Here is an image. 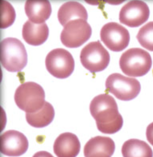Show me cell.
I'll use <instances>...</instances> for the list:
<instances>
[{"label": "cell", "mask_w": 153, "mask_h": 157, "mask_svg": "<svg viewBox=\"0 0 153 157\" xmlns=\"http://www.w3.org/2000/svg\"><path fill=\"white\" fill-rule=\"evenodd\" d=\"M146 135L147 141L153 146V122L147 126Z\"/></svg>", "instance_id": "cell-21"}, {"label": "cell", "mask_w": 153, "mask_h": 157, "mask_svg": "<svg viewBox=\"0 0 153 157\" xmlns=\"http://www.w3.org/2000/svg\"><path fill=\"white\" fill-rule=\"evenodd\" d=\"M2 65L11 72L21 71L27 65V54L22 42L14 37L3 39L0 44Z\"/></svg>", "instance_id": "cell-2"}, {"label": "cell", "mask_w": 153, "mask_h": 157, "mask_svg": "<svg viewBox=\"0 0 153 157\" xmlns=\"http://www.w3.org/2000/svg\"><path fill=\"white\" fill-rule=\"evenodd\" d=\"M101 41L109 49L121 52L128 46L130 34L128 30L119 24L109 22L104 25L100 31Z\"/></svg>", "instance_id": "cell-9"}, {"label": "cell", "mask_w": 153, "mask_h": 157, "mask_svg": "<svg viewBox=\"0 0 153 157\" xmlns=\"http://www.w3.org/2000/svg\"><path fill=\"white\" fill-rule=\"evenodd\" d=\"M54 116V110L53 105L48 102L45 101L43 107L37 112L26 113V119L32 126L41 128L51 124Z\"/></svg>", "instance_id": "cell-17"}, {"label": "cell", "mask_w": 153, "mask_h": 157, "mask_svg": "<svg viewBox=\"0 0 153 157\" xmlns=\"http://www.w3.org/2000/svg\"><path fill=\"white\" fill-rule=\"evenodd\" d=\"M80 60L84 67L91 73L104 70L109 65L110 55L99 40L90 42L81 50Z\"/></svg>", "instance_id": "cell-6"}, {"label": "cell", "mask_w": 153, "mask_h": 157, "mask_svg": "<svg viewBox=\"0 0 153 157\" xmlns=\"http://www.w3.org/2000/svg\"><path fill=\"white\" fill-rule=\"evenodd\" d=\"M80 149V142L77 137L69 132L59 135L54 145V152L58 157H76Z\"/></svg>", "instance_id": "cell-13"}, {"label": "cell", "mask_w": 153, "mask_h": 157, "mask_svg": "<svg viewBox=\"0 0 153 157\" xmlns=\"http://www.w3.org/2000/svg\"><path fill=\"white\" fill-rule=\"evenodd\" d=\"M48 35L49 28L46 23L36 24L28 20L23 26V37L29 44L34 46L42 44L46 41Z\"/></svg>", "instance_id": "cell-14"}, {"label": "cell", "mask_w": 153, "mask_h": 157, "mask_svg": "<svg viewBox=\"0 0 153 157\" xmlns=\"http://www.w3.org/2000/svg\"><path fill=\"white\" fill-rule=\"evenodd\" d=\"M25 13L31 21L43 23L50 17L52 7L50 2L45 1H26L24 5Z\"/></svg>", "instance_id": "cell-15"}, {"label": "cell", "mask_w": 153, "mask_h": 157, "mask_svg": "<svg viewBox=\"0 0 153 157\" xmlns=\"http://www.w3.org/2000/svg\"><path fill=\"white\" fill-rule=\"evenodd\" d=\"M152 65L150 54L142 48H130L122 54L120 59V68L130 77H140L146 75Z\"/></svg>", "instance_id": "cell-4"}, {"label": "cell", "mask_w": 153, "mask_h": 157, "mask_svg": "<svg viewBox=\"0 0 153 157\" xmlns=\"http://www.w3.org/2000/svg\"><path fill=\"white\" fill-rule=\"evenodd\" d=\"M45 64L49 73L58 78L69 77L75 68L73 56L62 48H55L49 52L46 58Z\"/></svg>", "instance_id": "cell-7"}, {"label": "cell", "mask_w": 153, "mask_h": 157, "mask_svg": "<svg viewBox=\"0 0 153 157\" xmlns=\"http://www.w3.org/2000/svg\"><path fill=\"white\" fill-rule=\"evenodd\" d=\"M149 8L141 1H132L121 9L119 15L120 22L130 27H137L144 23L149 18Z\"/></svg>", "instance_id": "cell-10"}, {"label": "cell", "mask_w": 153, "mask_h": 157, "mask_svg": "<svg viewBox=\"0 0 153 157\" xmlns=\"http://www.w3.org/2000/svg\"><path fill=\"white\" fill-rule=\"evenodd\" d=\"M106 91L112 94L116 98L129 101L135 98L141 90L140 82L136 79L125 77L120 73H113L106 79Z\"/></svg>", "instance_id": "cell-5"}, {"label": "cell", "mask_w": 153, "mask_h": 157, "mask_svg": "<svg viewBox=\"0 0 153 157\" xmlns=\"http://www.w3.org/2000/svg\"><path fill=\"white\" fill-rule=\"evenodd\" d=\"M136 37L143 47L153 51V21L149 22L141 27Z\"/></svg>", "instance_id": "cell-20"}, {"label": "cell", "mask_w": 153, "mask_h": 157, "mask_svg": "<svg viewBox=\"0 0 153 157\" xmlns=\"http://www.w3.org/2000/svg\"><path fill=\"white\" fill-rule=\"evenodd\" d=\"M43 87L33 82H27L16 89L14 100L17 106L26 113H33L41 109L45 101Z\"/></svg>", "instance_id": "cell-3"}, {"label": "cell", "mask_w": 153, "mask_h": 157, "mask_svg": "<svg viewBox=\"0 0 153 157\" xmlns=\"http://www.w3.org/2000/svg\"><path fill=\"white\" fill-rule=\"evenodd\" d=\"M123 157H153V151L147 143L136 139L124 142L121 148Z\"/></svg>", "instance_id": "cell-18"}, {"label": "cell", "mask_w": 153, "mask_h": 157, "mask_svg": "<svg viewBox=\"0 0 153 157\" xmlns=\"http://www.w3.org/2000/svg\"><path fill=\"white\" fill-rule=\"evenodd\" d=\"M29 146L28 140L23 133L8 130L1 136V152L10 157H19L25 153Z\"/></svg>", "instance_id": "cell-11"}, {"label": "cell", "mask_w": 153, "mask_h": 157, "mask_svg": "<svg viewBox=\"0 0 153 157\" xmlns=\"http://www.w3.org/2000/svg\"><path fill=\"white\" fill-rule=\"evenodd\" d=\"M58 18L63 26L70 21L77 19H83L87 21L88 14L87 10L80 2L69 1L63 3L58 12Z\"/></svg>", "instance_id": "cell-16"}, {"label": "cell", "mask_w": 153, "mask_h": 157, "mask_svg": "<svg viewBox=\"0 0 153 157\" xmlns=\"http://www.w3.org/2000/svg\"><path fill=\"white\" fill-rule=\"evenodd\" d=\"M92 30L86 20L70 21L64 26L60 35L62 44L69 48H77L87 42L91 36Z\"/></svg>", "instance_id": "cell-8"}, {"label": "cell", "mask_w": 153, "mask_h": 157, "mask_svg": "<svg viewBox=\"0 0 153 157\" xmlns=\"http://www.w3.org/2000/svg\"><path fill=\"white\" fill-rule=\"evenodd\" d=\"M90 111L97 128L102 133L114 134L122 127L123 119L116 101L111 95L103 94L94 97L91 102Z\"/></svg>", "instance_id": "cell-1"}, {"label": "cell", "mask_w": 153, "mask_h": 157, "mask_svg": "<svg viewBox=\"0 0 153 157\" xmlns=\"http://www.w3.org/2000/svg\"><path fill=\"white\" fill-rule=\"evenodd\" d=\"M114 140L109 137L97 136L91 139L84 147L85 157H111L115 151Z\"/></svg>", "instance_id": "cell-12"}, {"label": "cell", "mask_w": 153, "mask_h": 157, "mask_svg": "<svg viewBox=\"0 0 153 157\" xmlns=\"http://www.w3.org/2000/svg\"><path fill=\"white\" fill-rule=\"evenodd\" d=\"M32 157H54L51 153L46 151H40L36 152Z\"/></svg>", "instance_id": "cell-22"}, {"label": "cell", "mask_w": 153, "mask_h": 157, "mask_svg": "<svg viewBox=\"0 0 153 157\" xmlns=\"http://www.w3.org/2000/svg\"><path fill=\"white\" fill-rule=\"evenodd\" d=\"M16 12L13 6L9 2L2 0L0 4V25L6 28L11 25L15 21Z\"/></svg>", "instance_id": "cell-19"}]
</instances>
